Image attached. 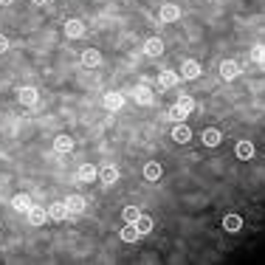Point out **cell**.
<instances>
[{
    "label": "cell",
    "instance_id": "1",
    "mask_svg": "<svg viewBox=\"0 0 265 265\" xmlns=\"http://www.w3.org/2000/svg\"><path fill=\"white\" fill-rule=\"evenodd\" d=\"M220 76H223L226 82L237 79V76H240V65H237L234 60H223V62H220Z\"/></svg>",
    "mask_w": 265,
    "mask_h": 265
},
{
    "label": "cell",
    "instance_id": "2",
    "mask_svg": "<svg viewBox=\"0 0 265 265\" xmlns=\"http://www.w3.org/2000/svg\"><path fill=\"white\" fill-rule=\"evenodd\" d=\"M102 102H105V107L110 110V113H119V110L124 107V96H122V93H116V90L105 93V99H102Z\"/></svg>",
    "mask_w": 265,
    "mask_h": 265
},
{
    "label": "cell",
    "instance_id": "3",
    "mask_svg": "<svg viewBox=\"0 0 265 265\" xmlns=\"http://www.w3.org/2000/svg\"><path fill=\"white\" fill-rule=\"evenodd\" d=\"M65 206H68V212L71 214H82L85 212V206H88V200H85L82 195H68V198H65Z\"/></svg>",
    "mask_w": 265,
    "mask_h": 265
},
{
    "label": "cell",
    "instance_id": "4",
    "mask_svg": "<svg viewBox=\"0 0 265 265\" xmlns=\"http://www.w3.org/2000/svg\"><path fill=\"white\" fill-rule=\"evenodd\" d=\"M200 71H203L200 62H195V60H186L184 65H181V76H184V79H198Z\"/></svg>",
    "mask_w": 265,
    "mask_h": 265
},
{
    "label": "cell",
    "instance_id": "5",
    "mask_svg": "<svg viewBox=\"0 0 265 265\" xmlns=\"http://www.w3.org/2000/svg\"><path fill=\"white\" fill-rule=\"evenodd\" d=\"M169 135H172V141H178V144H186V141H189V138H192V130H189V127H186L184 122H178L175 127H172V132H169Z\"/></svg>",
    "mask_w": 265,
    "mask_h": 265
},
{
    "label": "cell",
    "instance_id": "6",
    "mask_svg": "<svg viewBox=\"0 0 265 265\" xmlns=\"http://www.w3.org/2000/svg\"><path fill=\"white\" fill-rule=\"evenodd\" d=\"M31 195H26V192H17L14 198H11V209H17V212H26L28 214V209H31Z\"/></svg>",
    "mask_w": 265,
    "mask_h": 265
},
{
    "label": "cell",
    "instance_id": "7",
    "mask_svg": "<svg viewBox=\"0 0 265 265\" xmlns=\"http://www.w3.org/2000/svg\"><path fill=\"white\" fill-rule=\"evenodd\" d=\"M82 34H85V23H82V20H68V23H65V37L79 40Z\"/></svg>",
    "mask_w": 265,
    "mask_h": 265
},
{
    "label": "cell",
    "instance_id": "8",
    "mask_svg": "<svg viewBox=\"0 0 265 265\" xmlns=\"http://www.w3.org/2000/svg\"><path fill=\"white\" fill-rule=\"evenodd\" d=\"M82 65H85V68H99V65H102V54H99L96 48L82 51Z\"/></svg>",
    "mask_w": 265,
    "mask_h": 265
},
{
    "label": "cell",
    "instance_id": "9",
    "mask_svg": "<svg viewBox=\"0 0 265 265\" xmlns=\"http://www.w3.org/2000/svg\"><path fill=\"white\" fill-rule=\"evenodd\" d=\"M99 178H102V184L105 186H113L116 181H119V169H116L113 164H107V167L99 169Z\"/></svg>",
    "mask_w": 265,
    "mask_h": 265
},
{
    "label": "cell",
    "instance_id": "10",
    "mask_svg": "<svg viewBox=\"0 0 265 265\" xmlns=\"http://www.w3.org/2000/svg\"><path fill=\"white\" fill-rule=\"evenodd\" d=\"M17 99H20V105L34 107L40 96H37V90H34V88H20V90H17Z\"/></svg>",
    "mask_w": 265,
    "mask_h": 265
},
{
    "label": "cell",
    "instance_id": "11",
    "mask_svg": "<svg viewBox=\"0 0 265 265\" xmlns=\"http://www.w3.org/2000/svg\"><path fill=\"white\" fill-rule=\"evenodd\" d=\"M178 17H181V9H178L175 3H164V6H161V20H164V23H175Z\"/></svg>",
    "mask_w": 265,
    "mask_h": 265
},
{
    "label": "cell",
    "instance_id": "12",
    "mask_svg": "<svg viewBox=\"0 0 265 265\" xmlns=\"http://www.w3.org/2000/svg\"><path fill=\"white\" fill-rule=\"evenodd\" d=\"M45 220H48V212H45L43 206H31V209H28V223H31V226H43Z\"/></svg>",
    "mask_w": 265,
    "mask_h": 265
},
{
    "label": "cell",
    "instance_id": "13",
    "mask_svg": "<svg viewBox=\"0 0 265 265\" xmlns=\"http://www.w3.org/2000/svg\"><path fill=\"white\" fill-rule=\"evenodd\" d=\"M223 229L229 231V234H237V231L243 229V217H240V214H226V217H223Z\"/></svg>",
    "mask_w": 265,
    "mask_h": 265
},
{
    "label": "cell",
    "instance_id": "14",
    "mask_svg": "<svg viewBox=\"0 0 265 265\" xmlns=\"http://www.w3.org/2000/svg\"><path fill=\"white\" fill-rule=\"evenodd\" d=\"M132 99L138 105H152V90L147 85H138V88H132Z\"/></svg>",
    "mask_w": 265,
    "mask_h": 265
},
{
    "label": "cell",
    "instance_id": "15",
    "mask_svg": "<svg viewBox=\"0 0 265 265\" xmlns=\"http://www.w3.org/2000/svg\"><path fill=\"white\" fill-rule=\"evenodd\" d=\"M93 178H96V167H93V164H82V167L76 169V181H79V184H90Z\"/></svg>",
    "mask_w": 265,
    "mask_h": 265
},
{
    "label": "cell",
    "instance_id": "16",
    "mask_svg": "<svg viewBox=\"0 0 265 265\" xmlns=\"http://www.w3.org/2000/svg\"><path fill=\"white\" fill-rule=\"evenodd\" d=\"M144 54H147V57H161V54H164V43H161L158 37H150V40L144 43Z\"/></svg>",
    "mask_w": 265,
    "mask_h": 265
},
{
    "label": "cell",
    "instance_id": "17",
    "mask_svg": "<svg viewBox=\"0 0 265 265\" xmlns=\"http://www.w3.org/2000/svg\"><path fill=\"white\" fill-rule=\"evenodd\" d=\"M68 206H65V200H60V203H51V209H48V217L51 220H65L68 217Z\"/></svg>",
    "mask_w": 265,
    "mask_h": 265
},
{
    "label": "cell",
    "instance_id": "18",
    "mask_svg": "<svg viewBox=\"0 0 265 265\" xmlns=\"http://www.w3.org/2000/svg\"><path fill=\"white\" fill-rule=\"evenodd\" d=\"M54 150L68 155V152L73 150V138H71V135H57V138H54Z\"/></svg>",
    "mask_w": 265,
    "mask_h": 265
},
{
    "label": "cell",
    "instance_id": "19",
    "mask_svg": "<svg viewBox=\"0 0 265 265\" xmlns=\"http://www.w3.org/2000/svg\"><path fill=\"white\" fill-rule=\"evenodd\" d=\"M220 141H223V132L220 130H214V127L203 130V144H206V147H217Z\"/></svg>",
    "mask_w": 265,
    "mask_h": 265
},
{
    "label": "cell",
    "instance_id": "20",
    "mask_svg": "<svg viewBox=\"0 0 265 265\" xmlns=\"http://www.w3.org/2000/svg\"><path fill=\"white\" fill-rule=\"evenodd\" d=\"M144 178H147V181H152V184L158 181V178H161V164H158V161H150V164H144Z\"/></svg>",
    "mask_w": 265,
    "mask_h": 265
},
{
    "label": "cell",
    "instance_id": "21",
    "mask_svg": "<svg viewBox=\"0 0 265 265\" xmlns=\"http://www.w3.org/2000/svg\"><path fill=\"white\" fill-rule=\"evenodd\" d=\"M237 158L240 161L254 158V144H251V141H237Z\"/></svg>",
    "mask_w": 265,
    "mask_h": 265
},
{
    "label": "cell",
    "instance_id": "22",
    "mask_svg": "<svg viewBox=\"0 0 265 265\" xmlns=\"http://www.w3.org/2000/svg\"><path fill=\"white\" fill-rule=\"evenodd\" d=\"M158 85H161V88H175V85H178V73L175 71H161Z\"/></svg>",
    "mask_w": 265,
    "mask_h": 265
},
{
    "label": "cell",
    "instance_id": "23",
    "mask_svg": "<svg viewBox=\"0 0 265 265\" xmlns=\"http://www.w3.org/2000/svg\"><path fill=\"white\" fill-rule=\"evenodd\" d=\"M122 240H124V243H135V240H138V229H135V223L122 226Z\"/></svg>",
    "mask_w": 265,
    "mask_h": 265
},
{
    "label": "cell",
    "instance_id": "24",
    "mask_svg": "<svg viewBox=\"0 0 265 265\" xmlns=\"http://www.w3.org/2000/svg\"><path fill=\"white\" fill-rule=\"evenodd\" d=\"M122 217H124V223H135L138 217H141V212H138V206H124Z\"/></svg>",
    "mask_w": 265,
    "mask_h": 265
},
{
    "label": "cell",
    "instance_id": "25",
    "mask_svg": "<svg viewBox=\"0 0 265 265\" xmlns=\"http://www.w3.org/2000/svg\"><path fill=\"white\" fill-rule=\"evenodd\" d=\"M135 229H138V234H150V231H152V220L147 217V214H141V217L135 220Z\"/></svg>",
    "mask_w": 265,
    "mask_h": 265
},
{
    "label": "cell",
    "instance_id": "26",
    "mask_svg": "<svg viewBox=\"0 0 265 265\" xmlns=\"http://www.w3.org/2000/svg\"><path fill=\"white\" fill-rule=\"evenodd\" d=\"M175 107H181L184 113H192V110H195V99L192 96H178Z\"/></svg>",
    "mask_w": 265,
    "mask_h": 265
},
{
    "label": "cell",
    "instance_id": "27",
    "mask_svg": "<svg viewBox=\"0 0 265 265\" xmlns=\"http://www.w3.org/2000/svg\"><path fill=\"white\" fill-rule=\"evenodd\" d=\"M186 116H189V113H184V110H181V107H175V105H172V110H169V119H172V122H186Z\"/></svg>",
    "mask_w": 265,
    "mask_h": 265
},
{
    "label": "cell",
    "instance_id": "28",
    "mask_svg": "<svg viewBox=\"0 0 265 265\" xmlns=\"http://www.w3.org/2000/svg\"><path fill=\"white\" fill-rule=\"evenodd\" d=\"M251 60L265 62V45H254V48H251Z\"/></svg>",
    "mask_w": 265,
    "mask_h": 265
},
{
    "label": "cell",
    "instance_id": "29",
    "mask_svg": "<svg viewBox=\"0 0 265 265\" xmlns=\"http://www.w3.org/2000/svg\"><path fill=\"white\" fill-rule=\"evenodd\" d=\"M6 51H9V37L0 34V54H6Z\"/></svg>",
    "mask_w": 265,
    "mask_h": 265
},
{
    "label": "cell",
    "instance_id": "30",
    "mask_svg": "<svg viewBox=\"0 0 265 265\" xmlns=\"http://www.w3.org/2000/svg\"><path fill=\"white\" fill-rule=\"evenodd\" d=\"M11 3H14V0H0V6H11Z\"/></svg>",
    "mask_w": 265,
    "mask_h": 265
},
{
    "label": "cell",
    "instance_id": "31",
    "mask_svg": "<svg viewBox=\"0 0 265 265\" xmlns=\"http://www.w3.org/2000/svg\"><path fill=\"white\" fill-rule=\"evenodd\" d=\"M31 3H37V6H45V3H48V0H31Z\"/></svg>",
    "mask_w": 265,
    "mask_h": 265
}]
</instances>
